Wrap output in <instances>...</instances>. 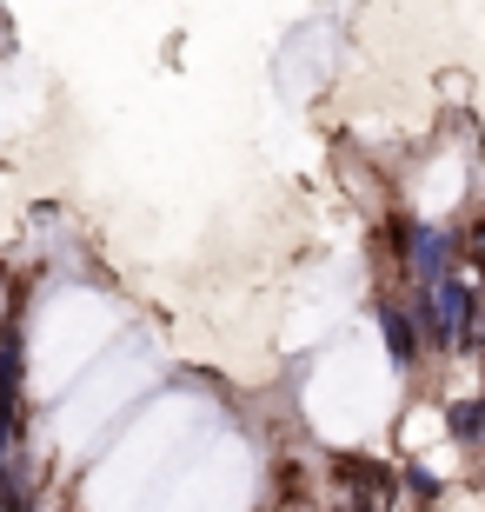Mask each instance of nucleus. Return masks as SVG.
<instances>
[{
    "label": "nucleus",
    "instance_id": "obj_1",
    "mask_svg": "<svg viewBox=\"0 0 485 512\" xmlns=\"http://www.w3.org/2000/svg\"><path fill=\"white\" fill-rule=\"evenodd\" d=\"M479 293H472L459 273L439 286H419V333H426L432 346H466L472 333H479Z\"/></svg>",
    "mask_w": 485,
    "mask_h": 512
},
{
    "label": "nucleus",
    "instance_id": "obj_2",
    "mask_svg": "<svg viewBox=\"0 0 485 512\" xmlns=\"http://www.w3.org/2000/svg\"><path fill=\"white\" fill-rule=\"evenodd\" d=\"M14 393H20V326L7 320V333H0V446L14 439Z\"/></svg>",
    "mask_w": 485,
    "mask_h": 512
},
{
    "label": "nucleus",
    "instance_id": "obj_3",
    "mask_svg": "<svg viewBox=\"0 0 485 512\" xmlns=\"http://www.w3.org/2000/svg\"><path fill=\"white\" fill-rule=\"evenodd\" d=\"M379 333H386L392 360L412 366V353H419V320H412V313H406L399 300H379Z\"/></svg>",
    "mask_w": 485,
    "mask_h": 512
},
{
    "label": "nucleus",
    "instance_id": "obj_4",
    "mask_svg": "<svg viewBox=\"0 0 485 512\" xmlns=\"http://www.w3.org/2000/svg\"><path fill=\"white\" fill-rule=\"evenodd\" d=\"M452 439H472V446H485V399H472V406H452Z\"/></svg>",
    "mask_w": 485,
    "mask_h": 512
},
{
    "label": "nucleus",
    "instance_id": "obj_5",
    "mask_svg": "<svg viewBox=\"0 0 485 512\" xmlns=\"http://www.w3.org/2000/svg\"><path fill=\"white\" fill-rule=\"evenodd\" d=\"M406 486H412V493H419V499H432V493H439V479H432V473H419V466H412V473H406Z\"/></svg>",
    "mask_w": 485,
    "mask_h": 512
}]
</instances>
